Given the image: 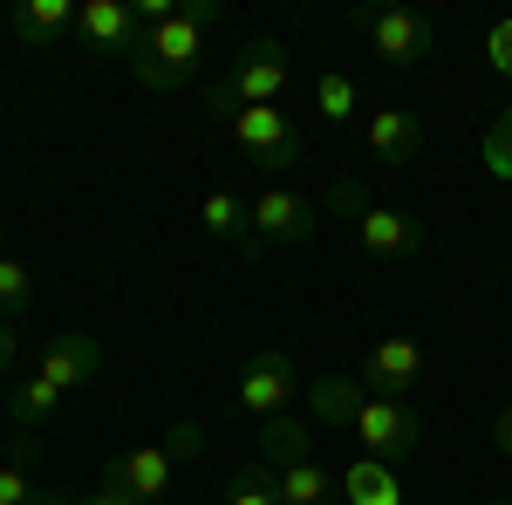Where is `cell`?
I'll list each match as a JSON object with an SVG mask.
<instances>
[{
	"mask_svg": "<svg viewBox=\"0 0 512 505\" xmlns=\"http://www.w3.org/2000/svg\"><path fill=\"white\" fill-rule=\"evenodd\" d=\"M212 28H219V0H185L171 21L144 28L123 62H130V76L144 89H185L198 76V62H205V35Z\"/></svg>",
	"mask_w": 512,
	"mask_h": 505,
	"instance_id": "obj_1",
	"label": "cell"
},
{
	"mask_svg": "<svg viewBox=\"0 0 512 505\" xmlns=\"http://www.w3.org/2000/svg\"><path fill=\"white\" fill-rule=\"evenodd\" d=\"M287 89H294V55H287L274 35H260V41H246L233 62H226V76L205 82V110L226 123L233 110H253V103H280Z\"/></svg>",
	"mask_w": 512,
	"mask_h": 505,
	"instance_id": "obj_2",
	"label": "cell"
},
{
	"mask_svg": "<svg viewBox=\"0 0 512 505\" xmlns=\"http://www.w3.org/2000/svg\"><path fill=\"white\" fill-rule=\"evenodd\" d=\"M328 205L355 219V239H362L369 260H410V253H424V226H417L410 212H396V205H369L355 178H342V185L328 192Z\"/></svg>",
	"mask_w": 512,
	"mask_h": 505,
	"instance_id": "obj_3",
	"label": "cell"
},
{
	"mask_svg": "<svg viewBox=\"0 0 512 505\" xmlns=\"http://www.w3.org/2000/svg\"><path fill=\"white\" fill-rule=\"evenodd\" d=\"M226 130H233L239 157H246V164H260V171H287V164H301V151H308V130L287 117L280 103L233 110V117H226Z\"/></svg>",
	"mask_w": 512,
	"mask_h": 505,
	"instance_id": "obj_4",
	"label": "cell"
},
{
	"mask_svg": "<svg viewBox=\"0 0 512 505\" xmlns=\"http://www.w3.org/2000/svg\"><path fill=\"white\" fill-rule=\"evenodd\" d=\"M349 437L362 444V458H383V465H403V458H417V444H424V424H417V410L410 403H396V396H362V410L349 417Z\"/></svg>",
	"mask_w": 512,
	"mask_h": 505,
	"instance_id": "obj_5",
	"label": "cell"
},
{
	"mask_svg": "<svg viewBox=\"0 0 512 505\" xmlns=\"http://www.w3.org/2000/svg\"><path fill=\"white\" fill-rule=\"evenodd\" d=\"M355 28H362V41H369L390 69H417V62L437 48V28L417 14V7H362Z\"/></svg>",
	"mask_w": 512,
	"mask_h": 505,
	"instance_id": "obj_6",
	"label": "cell"
},
{
	"mask_svg": "<svg viewBox=\"0 0 512 505\" xmlns=\"http://www.w3.org/2000/svg\"><path fill=\"white\" fill-rule=\"evenodd\" d=\"M294 389H308L301 376H294V355L287 349H260L246 369H239V389H233V403L246 410V417H287L294 410Z\"/></svg>",
	"mask_w": 512,
	"mask_h": 505,
	"instance_id": "obj_7",
	"label": "cell"
},
{
	"mask_svg": "<svg viewBox=\"0 0 512 505\" xmlns=\"http://www.w3.org/2000/svg\"><path fill=\"white\" fill-rule=\"evenodd\" d=\"M253 239L260 246H301L315 239V198L294 192V185H267L253 198Z\"/></svg>",
	"mask_w": 512,
	"mask_h": 505,
	"instance_id": "obj_8",
	"label": "cell"
},
{
	"mask_svg": "<svg viewBox=\"0 0 512 505\" xmlns=\"http://www.w3.org/2000/svg\"><path fill=\"white\" fill-rule=\"evenodd\" d=\"M96 369H103V342H96V335H82V328L48 335V342H41V362H35V376L55 389V396H76Z\"/></svg>",
	"mask_w": 512,
	"mask_h": 505,
	"instance_id": "obj_9",
	"label": "cell"
},
{
	"mask_svg": "<svg viewBox=\"0 0 512 505\" xmlns=\"http://www.w3.org/2000/svg\"><path fill=\"white\" fill-rule=\"evenodd\" d=\"M178 458L164 451V444H137V451H123V458H110V471H103V485H117V492H130V499L158 505L171 485H178Z\"/></svg>",
	"mask_w": 512,
	"mask_h": 505,
	"instance_id": "obj_10",
	"label": "cell"
},
{
	"mask_svg": "<svg viewBox=\"0 0 512 505\" xmlns=\"http://www.w3.org/2000/svg\"><path fill=\"white\" fill-rule=\"evenodd\" d=\"M362 383L376 389V396H410V389L424 383V342L417 335H383L376 349H369V362H362Z\"/></svg>",
	"mask_w": 512,
	"mask_h": 505,
	"instance_id": "obj_11",
	"label": "cell"
},
{
	"mask_svg": "<svg viewBox=\"0 0 512 505\" xmlns=\"http://www.w3.org/2000/svg\"><path fill=\"white\" fill-rule=\"evenodd\" d=\"M76 35L89 41L96 55H130L144 28H137V7H123V0H82Z\"/></svg>",
	"mask_w": 512,
	"mask_h": 505,
	"instance_id": "obj_12",
	"label": "cell"
},
{
	"mask_svg": "<svg viewBox=\"0 0 512 505\" xmlns=\"http://www.w3.org/2000/svg\"><path fill=\"white\" fill-rule=\"evenodd\" d=\"M82 7L76 0H21L14 14H7V28L28 41V48H62V41L76 35Z\"/></svg>",
	"mask_w": 512,
	"mask_h": 505,
	"instance_id": "obj_13",
	"label": "cell"
},
{
	"mask_svg": "<svg viewBox=\"0 0 512 505\" xmlns=\"http://www.w3.org/2000/svg\"><path fill=\"white\" fill-rule=\"evenodd\" d=\"M198 226H205L212 239H226V246H239L246 260H260V253H267V246L253 239V198H239V192H205Z\"/></svg>",
	"mask_w": 512,
	"mask_h": 505,
	"instance_id": "obj_14",
	"label": "cell"
},
{
	"mask_svg": "<svg viewBox=\"0 0 512 505\" xmlns=\"http://www.w3.org/2000/svg\"><path fill=\"white\" fill-rule=\"evenodd\" d=\"M369 151L383 157V164H410V157L424 151V123H417V110H369Z\"/></svg>",
	"mask_w": 512,
	"mask_h": 505,
	"instance_id": "obj_15",
	"label": "cell"
},
{
	"mask_svg": "<svg viewBox=\"0 0 512 505\" xmlns=\"http://www.w3.org/2000/svg\"><path fill=\"white\" fill-rule=\"evenodd\" d=\"M280 505H342V478L321 465V458H294V465L274 471Z\"/></svg>",
	"mask_w": 512,
	"mask_h": 505,
	"instance_id": "obj_16",
	"label": "cell"
},
{
	"mask_svg": "<svg viewBox=\"0 0 512 505\" xmlns=\"http://www.w3.org/2000/svg\"><path fill=\"white\" fill-rule=\"evenodd\" d=\"M253 444H260V465H267V471L294 465V458H315V430L301 424V417H294V410H287V417H267V424H260V437H253Z\"/></svg>",
	"mask_w": 512,
	"mask_h": 505,
	"instance_id": "obj_17",
	"label": "cell"
},
{
	"mask_svg": "<svg viewBox=\"0 0 512 505\" xmlns=\"http://www.w3.org/2000/svg\"><path fill=\"white\" fill-rule=\"evenodd\" d=\"M342 499L349 505H403V478H396V465H383V458H355V465L342 471Z\"/></svg>",
	"mask_w": 512,
	"mask_h": 505,
	"instance_id": "obj_18",
	"label": "cell"
},
{
	"mask_svg": "<svg viewBox=\"0 0 512 505\" xmlns=\"http://www.w3.org/2000/svg\"><path fill=\"white\" fill-rule=\"evenodd\" d=\"M362 396H369L362 376H315V383H308V410H315L321 424L349 430V417L362 410Z\"/></svg>",
	"mask_w": 512,
	"mask_h": 505,
	"instance_id": "obj_19",
	"label": "cell"
},
{
	"mask_svg": "<svg viewBox=\"0 0 512 505\" xmlns=\"http://www.w3.org/2000/svg\"><path fill=\"white\" fill-rule=\"evenodd\" d=\"M362 110V89H355L349 69H321L315 76V117L321 123H349Z\"/></svg>",
	"mask_w": 512,
	"mask_h": 505,
	"instance_id": "obj_20",
	"label": "cell"
},
{
	"mask_svg": "<svg viewBox=\"0 0 512 505\" xmlns=\"http://www.w3.org/2000/svg\"><path fill=\"white\" fill-rule=\"evenodd\" d=\"M28 301H35V273H28V260L0 253V321H21Z\"/></svg>",
	"mask_w": 512,
	"mask_h": 505,
	"instance_id": "obj_21",
	"label": "cell"
},
{
	"mask_svg": "<svg viewBox=\"0 0 512 505\" xmlns=\"http://www.w3.org/2000/svg\"><path fill=\"white\" fill-rule=\"evenodd\" d=\"M226 505H280V485L267 465H239L226 478Z\"/></svg>",
	"mask_w": 512,
	"mask_h": 505,
	"instance_id": "obj_22",
	"label": "cell"
},
{
	"mask_svg": "<svg viewBox=\"0 0 512 505\" xmlns=\"http://www.w3.org/2000/svg\"><path fill=\"white\" fill-rule=\"evenodd\" d=\"M0 505H41V492H35V478H28V458H21V451L0 465Z\"/></svg>",
	"mask_w": 512,
	"mask_h": 505,
	"instance_id": "obj_23",
	"label": "cell"
},
{
	"mask_svg": "<svg viewBox=\"0 0 512 505\" xmlns=\"http://www.w3.org/2000/svg\"><path fill=\"white\" fill-rule=\"evenodd\" d=\"M485 171L492 178H512V110L485 130Z\"/></svg>",
	"mask_w": 512,
	"mask_h": 505,
	"instance_id": "obj_24",
	"label": "cell"
},
{
	"mask_svg": "<svg viewBox=\"0 0 512 505\" xmlns=\"http://www.w3.org/2000/svg\"><path fill=\"white\" fill-rule=\"evenodd\" d=\"M158 444H164V451H171V458H178V465H192L198 451H205V430H198L192 417H185V424H171V430H164Z\"/></svg>",
	"mask_w": 512,
	"mask_h": 505,
	"instance_id": "obj_25",
	"label": "cell"
},
{
	"mask_svg": "<svg viewBox=\"0 0 512 505\" xmlns=\"http://www.w3.org/2000/svg\"><path fill=\"white\" fill-rule=\"evenodd\" d=\"M485 62H492V76L512 82V21H499V28L485 35Z\"/></svg>",
	"mask_w": 512,
	"mask_h": 505,
	"instance_id": "obj_26",
	"label": "cell"
},
{
	"mask_svg": "<svg viewBox=\"0 0 512 505\" xmlns=\"http://www.w3.org/2000/svg\"><path fill=\"white\" fill-rule=\"evenodd\" d=\"M21 369V321H0V383Z\"/></svg>",
	"mask_w": 512,
	"mask_h": 505,
	"instance_id": "obj_27",
	"label": "cell"
},
{
	"mask_svg": "<svg viewBox=\"0 0 512 505\" xmlns=\"http://www.w3.org/2000/svg\"><path fill=\"white\" fill-rule=\"evenodd\" d=\"M492 444H499V458H512V403L492 417Z\"/></svg>",
	"mask_w": 512,
	"mask_h": 505,
	"instance_id": "obj_28",
	"label": "cell"
},
{
	"mask_svg": "<svg viewBox=\"0 0 512 505\" xmlns=\"http://www.w3.org/2000/svg\"><path fill=\"white\" fill-rule=\"evenodd\" d=\"M0 253H7V219H0Z\"/></svg>",
	"mask_w": 512,
	"mask_h": 505,
	"instance_id": "obj_29",
	"label": "cell"
},
{
	"mask_svg": "<svg viewBox=\"0 0 512 505\" xmlns=\"http://www.w3.org/2000/svg\"><path fill=\"white\" fill-rule=\"evenodd\" d=\"M492 505H512V499H492Z\"/></svg>",
	"mask_w": 512,
	"mask_h": 505,
	"instance_id": "obj_30",
	"label": "cell"
}]
</instances>
